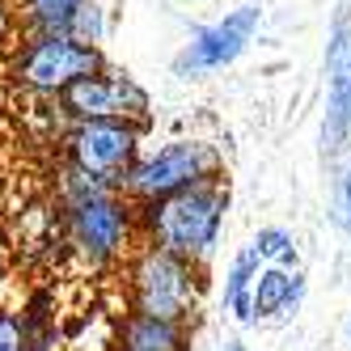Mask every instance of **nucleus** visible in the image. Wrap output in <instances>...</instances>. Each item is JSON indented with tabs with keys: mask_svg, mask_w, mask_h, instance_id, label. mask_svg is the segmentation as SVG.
<instances>
[{
	"mask_svg": "<svg viewBox=\"0 0 351 351\" xmlns=\"http://www.w3.org/2000/svg\"><path fill=\"white\" fill-rule=\"evenodd\" d=\"M89 0H26V17L38 34H68L72 17H77Z\"/></svg>",
	"mask_w": 351,
	"mask_h": 351,
	"instance_id": "nucleus-13",
	"label": "nucleus"
},
{
	"mask_svg": "<svg viewBox=\"0 0 351 351\" xmlns=\"http://www.w3.org/2000/svg\"><path fill=\"white\" fill-rule=\"evenodd\" d=\"M140 140L144 128L132 119H93V123H72L64 136V157L72 169L89 173V178L123 186L128 169L140 161Z\"/></svg>",
	"mask_w": 351,
	"mask_h": 351,
	"instance_id": "nucleus-5",
	"label": "nucleus"
},
{
	"mask_svg": "<svg viewBox=\"0 0 351 351\" xmlns=\"http://www.w3.org/2000/svg\"><path fill=\"white\" fill-rule=\"evenodd\" d=\"M216 351H245V343H237V339H229V343H220Z\"/></svg>",
	"mask_w": 351,
	"mask_h": 351,
	"instance_id": "nucleus-18",
	"label": "nucleus"
},
{
	"mask_svg": "<svg viewBox=\"0 0 351 351\" xmlns=\"http://www.w3.org/2000/svg\"><path fill=\"white\" fill-rule=\"evenodd\" d=\"M102 56L97 47L72 38V34H38L26 51L17 56L13 64V81L30 93H43V97H60L64 89H72L77 81L102 72Z\"/></svg>",
	"mask_w": 351,
	"mask_h": 351,
	"instance_id": "nucleus-6",
	"label": "nucleus"
},
{
	"mask_svg": "<svg viewBox=\"0 0 351 351\" xmlns=\"http://www.w3.org/2000/svg\"><path fill=\"white\" fill-rule=\"evenodd\" d=\"M220 148L208 144V140H165L153 153H140V161L128 169L123 178V199L136 208L144 204H157V199H169V195H182L191 186H208V182H220Z\"/></svg>",
	"mask_w": 351,
	"mask_h": 351,
	"instance_id": "nucleus-3",
	"label": "nucleus"
},
{
	"mask_svg": "<svg viewBox=\"0 0 351 351\" xmlns=\"http://www.w3.org/2000/svg\"><path fill=\"white\" fill-rule=\"evenodd\" d=\"M300 296H305V275H300V271L263 267L258 284H254V322L258 317H267V322L288 317L300 305Z\"/></svg>",
	"mask_w": 351,
	"mask_h": 351,
	"instance_id": "nucleus-11",
	"label": "nucleus"
},
{
	"mask_svg": "<svg viewBox=\"0 0 351 351\" xmlns=\"http://www.w3.org/2000/svg\"><path fill=\"white\" fill-rule=\"evenodd\" d=\"M258 275H263V258H258L254 245H245L233 258L229 275H224V309L245 326L254 322V284H258Z\"/></svg>",
	"mask_w": 351,
	"mask_h": 351,
	"instance_id": "nucleus-12",
	"label": "nucleus"
},
{
	"mask_svg": "<svg viewBox=\"0 0 351 351\" xmlns=\"http://www.w3.org/2000/svg\"><path fill=\"white\" fill-rule=\"evenodd\" d=\"M128 300L132 313L165 317V322H191L199 305V267L140 241V250L128 263Z\"/></svg>",
	"mask_w": 351,
	"mask_h": 351,
	"instance_id": "nucleus-4",
	"label": "nucleus"
},
{
	"mask_svg": "<svg viewBox=\"0 0 351 351\" xmlns=\"http://www.w3.org/2000/svg\"><path fill=\"white\" fill-rule=\"evenodd\" d=\"M351 136V26L347 17L335 21L330 47H326V153H339Z\"/></svg>",
	"mask_w": 351,
	"mask_h": 351,
	"instance_id": "nucleus-9",
	"label": "nucleus"
},
{
	"mask_svg": "<svg viewBox=\"0 0 351 351\" xmlns=\"http://www.w3.org/2000/svg\"><path fill=\"white\" fill-rule=\"evenodd\" d=\"M258 250V258L267 263V267H292L296 271V237L288 233V229H280V224H271V229H258V237L250 241Z\"/></svg>",
	"mask_w": 351,
	"mask_h": 351,
	"instance_id": "nucleus-14",
	"label": "nucleus"
},
{
	"mask_svg": "<svg viewBox=\"0 0 351 351\" xmlns=\"http://www.w3.org/2000/svg\"><path fill=\"white\" fill-rule=\"evenodd\" d=\"M0 351H26V322L0 309Z\"/></svg>",
	"mask_w": 351,
	"mask_h": 351,
	"instance_id": "nucleus-16",
	"label": "nucleus"
},
{
	"mask_svg": "<svg viewBox=\"0 0 351 351\" xmlns=\"http://www.w3.org/2000/svg\"><path fill=\"white\" fill-rule=\"evenodd\" d=\"M60 110L72 119V123H93V119H132V123H144L148 114V93L123 77V72H93V77L77 81L72 89H64L60 97Z\"/></svg>",
	"mask_w": 351,
	"mask_h": 351,
	"instance_id": "nucleus-7",
	"label": "nucleus"
},
{
	"mask_svg": "<svg viewBox=\"0 0 351 351\" xmlns=\"http://www.w3.org/2000/svg\"><path fill=\"white\" fill-rule=\"evenodd\" d=\"M186 326L148 317V313H128L119 326V351H186Z\"/></svg>",
	"mask_w": 351,
	"mask_h": 351,
	"instance_id": "nucleus-10",
	"label": "nucleus"
},
{
	"mask_svg": "<svg viewBox=\"0 0 351 351\" xmlns=\"http://www.w3.org/2000/svg\"><path fill=\"white\" fill-rule=\"evenodd\" d=\"M68 34L72 38H81V43H97V38H102V9H97L93 5V0H89V5L77 13V17H72V26H68Z\"/></svg>",
	"mask_w": 351,
	"mask_h": 351,
	"instance_id": "nucleus-15",
	"label": "nucleus"
},
{
	"mask_svg": "<svg viewBox=\"0 0 351 351\" xmlns=\"http://www.w3.org/2000/svg\"><path fill=\"white\" fill-rule=\"evenodd\" d=\"M224 212H229V191L224 182L191 186L182 195L157 199V204L136 208L140 216V237L157 250H169L195 267H204L212 258V250L224 229Z\"/></svg>",
	"mask_w": 351,
	"mask_h": 351,
	"instance_id": "nucleus-2",
	"label": "nucleus"
},
{
	"mask_svg": "<svg viewBox=\"0 0 351 351\" xmlns=\"http://www.w3.org/2000/svg\"><path fill=\"white\" fill-rule=\"evenodd\" d=\"M347 339H351V326H347Z\"/></svg>",
	"mask_w": 351,
	"mask_h": 351,
	"instance_id": "nucleus-19",
	"label": "nucleus"
},
{
	"mask_svg": "<svg viewBox=\"0 0 351 351\" xmlns=\"http://www.w3.org/2000/svg\"><path fill=\"white\" fill-rule=\"evenodd\" d=\"M64 229H68V245L89 263V267H106L114 258H123L136 241L140 216L136 204L123 199L119 186H106L89 178L81 169H64Z\"/></svg>",
	"mask_w": 351,
	"mask_h": 351,
	"instance_id": "nucleus-1",
	"label": "nucleus"
},
{
	"mask_svg": "<svg viewBox=\"0 0 351 351\" xmlns=\"http://www.w3.org/2000/svg\"><path fill=\"white\" fill-rule=\"evenodd\" d=\"M258 21H263V9L258 5H241L233 13H224L220 21H212V26H204L186 47L182 56L173 60V68L182 72V77H199V72H216L224 64H233L250 38L258 34Z\"/></svg>",
	"mask_w": 351,
	"mask_h": 351,
	"instance_id": "nucleus-8",
	"label": "nucleus"
},
{
	"mask_svg": "<svg viewBox=\"0 0 351 351\" xmlns=\"http://www.w3.org/2000/svg\"><path fill=\"white\" fill-rule=\"evenodd\" d=\"M339 220H343V229L351 233V169H347V178L339 182Z\"/></svg>",
	"mask_w": 351,
	"mask_h": 351,
	"instance_id": "nucleus-17",
	"label": "nucleus"
}]
</instances>
